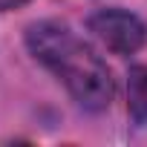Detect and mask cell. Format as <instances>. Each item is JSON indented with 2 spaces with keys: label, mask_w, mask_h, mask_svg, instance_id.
<instances>
[{
  "label": "cell",
  "mask_w": 147,
  "mask_h": 147,
  "mask_svg": "<svg viewBox=\"0 0 147 147\" xmlns=\"http://www.w3.org/2000/svg\"><path fill=\"white\" fill-rule=\"evenodd\" d=\"M26 46L46 69L55 72V78L69 90V95L81 107L87 110L110 107L115 95V84L107 63L66 23L58 20L32 23L26 29Z\"/></svg>",
  "instance_id": "cell-1"
},
{
  "label": "cell",
  "mask_w": 147,
  "mask_h": 147,
  "mask_svg": "<svg viewBox=\"0 0 147 147\" xmlns=\"http://www.w3.org/2000/svg\"><path fill=\"white\" fill-rule=\"evenodd\" d=\"M87 26L115 55H133L147 40V26L141 23V18L133 12H124V9H101V12L90 15Z\"/></svg>",
  "instance_id": "cell-2"
},
{
  "label": "cell",
  "mask_w": 147,
  "mask_h": 147,
  "mask_svg": "<svg viewBox=\"0 0 147 147\" xmlns=\"http://www.w3.org/2000/svg\"><path fill=\"white\" fill-rule=\"evenodd\" d=\"M127 113L136 124H147V66L136 63L127 72Z\"/></svg>",
  "instance_id": "cell-3"
},
{
  "label": "cell",
  "mask_w": 147,
  "mask_h": 147,
  "mask_svg": "<svg viewBox=\"0 0 147 147\" xmlns=\"http://www.w3.org/2000/svg\"><path fill=\"white\" fill-rule=\"evenodd\" d=\"M23 3H29V0H0V12H9V9H18V6H23Z\"/></svg>",
  "instance_id": "cell-4"
}]
</instances>
